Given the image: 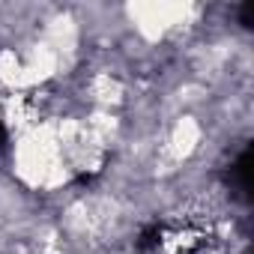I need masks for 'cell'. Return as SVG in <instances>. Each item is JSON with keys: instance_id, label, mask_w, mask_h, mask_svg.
Wrapping results in <instances>:
<instances>
[{"instance_id": "2", "label": "cell", "mask_w": 254, "mask_h": 254, "mask_svg": "<svg viewBox=\"0 0 254 254\" xmlns=\"http://www.w3.org/2000/svg\"><path fill=\"white\" fill-rule=\"evenodd\" d=\"M200 141V126L191 120V117H183L177 126H174V132H171V144H168V153L174 159H186Z\"/></svg>"}, {"instance_id": "1", "label": "cell", "mask_w": 254, "mask_h": 254, "mask_svg": "<svg viewBox=\"0 0 254 254\" xmlns=\"http://www.w3.org/2000/svg\"><path fill=\"white\" fill-rule=\"evenodd\" d=\"M186 12H189V6H180V3H141V6H132V18H135L138 30L147 39H159L165 30L180 24L186 18Z\"/></svg>"}, {"instance_id": "3", "label": "cell", "mask_w": 254, "mask_h": 254, "mask_svg": "<svg viewBox=\"0 0 254 254\" xmlns=\"http://www.w3.org/2000/svg\"><path fill=\"white\" fill-rule=\"evenodd\" d=\"M120 84L111 78V75H99L96 81H93V96L99 99V102H105V105H111V102H117L120 99Z\"/></svg>"}]
</instances>
